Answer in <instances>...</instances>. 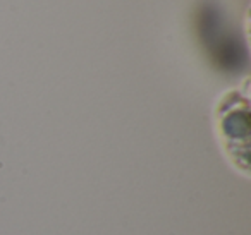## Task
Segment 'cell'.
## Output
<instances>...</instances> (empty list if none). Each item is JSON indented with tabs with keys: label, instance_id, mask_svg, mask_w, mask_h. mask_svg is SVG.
<instances>
[{
	"label": "cell",
	"instance_id": "obj_1",
	"mask_svg": "<svg viewBox=\"0 0 251 235\" xmlns=\"http://www.w3.org/2000/svg\"><path fill=\"white\" fill-rule=\"evenodd\" d=\"M250 77L241 88L227 90L219 96L213 108L215 132L224 153L243 175H250L251 144V110H250Z\"/></svg>",
	"mask_w": 251,
	"mask_h": 235
}]
</instances>
